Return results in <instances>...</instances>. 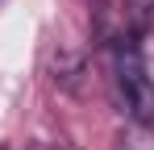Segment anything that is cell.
I'll return each mask as SVG.
<instances>
[{
  "instance_id": "1",
  "label": "cell",
  "mask_w": 154,
  "mask_h": 150,
  "mask_svg": "<svg viewBox=\"0 0 154 150\" xmlns=\"http://www.w3.org/2000/svg\"><path fill=\"white\" fill-rule=\"evenodd\" d=\"M112 75H117V92L125 100V108L133 113L137 125H154V75L142 58V50L125 42L112 54Z\"/></svg>"
},
{
  "instance_id": "2",
  "label": "cell",
  "mask_w": 154,
  "mask_h": 150,
  "mask_svg": "<svg viewBox=\"0 0 154 150\" xmlns=\"http://www.w3.org/2000/svg\"><path fill=\"white\" fill-rule=\"evenodd\" d=\"M121 150H154V129L150 125H142V129H133L125 142H121Z\"/></svg>"
}]
</instances>
